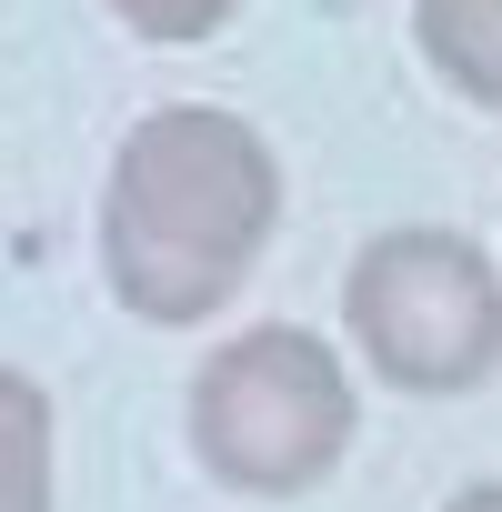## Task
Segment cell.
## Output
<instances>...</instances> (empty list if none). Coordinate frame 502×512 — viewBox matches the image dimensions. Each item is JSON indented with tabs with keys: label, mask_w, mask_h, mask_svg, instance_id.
<instances>
[{
	"label": "cell",
	"mask_w": 502,
	"mask_h": 512,
	"mask_svg": "<svg viewBox=\"0 0 502 512\" xmlns=\"http://www.w3.org/2000/svg\"><path fill=\"white\" fill-rule=\"evenodd\" d=\"M282 221V161L221 101H171L131 121L101 181V282L131 322L191 332L241 302Z\"/></svg>",
	"instance_id": "cell-1"
},
{
	"label": "cell",
	"mask_w": 502,
	"mask_h": 512,
	"mask_svg": "<svg viewBox=\"0 0 502 512\" xmlns=\"http://www.w3.org/2000/svg\"><path fill=\"white\" fill-rule=\"evenodd\" d=\"M352 432H362L352 372L302 322L231 332L191 382V452L221 492H251V502H292V492L332 482Z\"/></svg>",
	"instance_id": "cell-2"
},
{
	"label": "cell",
	"mask_w": 502,
	"mask_h": 512,
	"mask_svg": "<svg viewBox=\"0 0 502 512\" xmlns=\"http://www.w3.org/2000/svg\"><path fill=\"white\" fill-rule=\"evenodd\" d=\"M342 332L392 392L452 402L502 372V272L472 231L442 221L372 231L342 272Z\"/></svg>",
	"instance_id": "cell-3"
},
{
	"label": "cell",
	"mask_w": 502,
	"mask_h": 512,
	"mask_svg": "<svg viewBox=\"0 0 502 512\" xmlns=\"http://www.w3.org/2000/svg\"><path fill=\"white\" fill-rule=\"evenodd\" d=\"M412 41L432 81H452L472 111H502V0H412Z\"/></svg>",
	"instance_id": "cell-4"
},
{
	"label": "cell",
	"mask_w": 502,
	"mask_h": 512,
	"mask_svg": "<svg viewBox=\"0 0 502 512\" xmlns=\"http://www.w3.org/2000/svg\"><path fill=\"white\" fill-rule=\"evenodd\" d=\"M0 512H51V402L0 362Z\"/></svg>",
	"instance_id": "cell-5"
},
{
	"label": "cell",
	"mask_w": 502,
	"mask_h": 512,
	"mask_svg": "<svg viewBox=\"0 0 502 512\" xmlns=\"http://www.w3.org/2000/svg\"><path fill=\"white\" fill-rule=\"evenodd\" d=\"M111 11H121V31H141V41H211L231 11H241V0H111Z\"/></svg>",
	"instance_id": "cell-6"
},
{
	"label": "cell",
	"mask_w": 502,
	"mask_h": 512,
	"mask_svg": "<svg viewBox=\"0 0 502 512\" xmlns=\"http://www.w3.org/2000/svg\"><path fill=\"white\" fill-rule=\"evenodd\" d=\"M442 512H502V482H462V492H452Z\"/></svg>",
	"instance_id": "cell-7"
}]
</instances>
